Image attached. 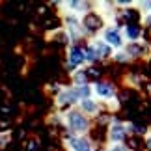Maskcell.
I'll use <instances>...</instances> for the list:
<instances>
[{
	"label": "cell",
	"instance_id": "6da1fadb",
	"mask_svg": "<svg viewBox=\"0 0 151 151\" xmlns=\"http://www.w3.org/2000/svg\"><path fill=\"white\" fill-rule=\"evenodd\" d=\"M93 129V119L82 114L78 108H73L63 114V131L75 136H90Z\"/></svg>",
	"mask_w": 151,
	"mask_h": 151
},
{
	"label": "cell",
	"instance_id": "7a4b0ae2",
	"mask_svg": "<svg viewBox=\"0 0 151 151\" xmlns=\"http://www.w3.org/2000/svg\"><path fill=\"white\" fill-rule=\"evenodd\" d=\"M60 26H62V30L65 32V36L69 37L71 43H80V39H82V41H88V34H86L82 17H78L75 13H67V11H62L60 13Z\"/></svg>",
	"mask_w": 151,
	"mask_h": 151
},
{
	"label": "cell",
	"instance_id": "3957f363",
	"mask_svg": "<svg viewBox=\"0 0 151 151\" xmlns=\"http://www.w3.org/2000/svg\"><path fill=\"white\" fill-rule=\"evenodd\" d=\"M63 67L69 75H73L78 69L88 67L86 63V52H84V41L82 43H71L65 47V62H63Z\"/></svg>",
	"mask_w": 151,
	"mask_h": 151
},
{
	"label": "cell",
	"instance_id": "277c9868",
	"mask_svg": "<svg viewBox=\"0 0 151 151\" xmlns=\"http://www.w3.org/2000/svg\"><path fill=\"white\" fill-rule=\"evenodd\" d=\"M52 99H54V108H56V112L65 114V112H69V110H73V108L78 106L80 95H78L77 88H75L73 84H69V86H63V88L58 91V93L52 97Z\"/></svg>",
	"mask_w": 151,
	"mask_h": 151
},
{
	"label": "cell",
	"instance_id": "5b68a950",
	"mask_svg": "<svg viewBox=\"0 0 151 151\" xmlns=\"http://www.w3.org/2000/svg\"><path fill=\"white\" fill-rule=\"evenodd\" d=\"M99 37L108 45V47H112L114 52L125 49V45H127V39L123 36V26L114 24V22H110V24H106L103 28L101 34H99Z\"/></svg>",
	"mask_w": 151,
	"mask_h": 151
},
{
	"label": "cell",
	"instance_id": "8992f818",
	"mask_svg": "<svg viewBox=\"0 0 151 151\" xmlns=\"http://www.w3.org/2000/svg\"><path fill=\"white\" fill-rule=\"evenodd\" d=\"M62 146L65 147V151H99L91 136H75L69 132H63Z\"/></svg>",
	"mask_w": 151,
	"mask_h": 151
},
{
	"label": "cell",
	"instance_id": "52a82bcc",
	"mask_svg": "<svg viewBox=\"0 0 151 151\" xmlns=\"http://www.w3.org/2000/svg\"><path fill=\"white\" fill-rule=\"evenodd\" d=\"M129 131H127V123L125 121L118 119L114 116L112 121H110V125L104 129V140H106V144H125L127 138H129Z\"/></svg>",
	"mask_w": 151,
	"mask_h": 151
},
{
	"label": "cell",
	"instance_id": "ba28073f",
	"mask_svg": "<svg viewBox=\"0 0 151 151\" xmlns=\"http://www.w3.org/2000/svg\"><path fill=\"white\" fill-rule=\"evenodd\" d=\"M93 86V97L97 101H101L103 104H106L108 101H112L118 97V86H116L112 80H106V78H99L95 82H91Z\"/></svg>",
	"mask_w": 151,
	"mask_h": 151
},
{
	"label": "cell",
	"instance_id": "9c48e42d",
	"mask_svg": "<svg viewBox=\"0 0 151 151\" xmlns=\"http://www.w3.org/2000/svg\"><path fill=\"white\" fill-rule=\"evenodd\" d=\"M56 8H60L58 11H67V13H75L78 17H86L91 13L95 8V2H88V0H67V2H54Z\"/></svg>",
	"mask_w": 151,
	"mask_h": 151
},
{
	"label": "cell",
	"instance_id": "30bf717a",
	"mask_svg": "<svg viewBox=\"0 0 151 151\" xmlns=\"http://www.w3.org/2000/svg\"><path fill=\"white\" fill-rule=\"evenodd\" d=\"M82 114H86L88 118H91V119H97L99 116L103 114V112H106L104 110V104L101 103V101H97L95 97H88V99H82L78 103V106H77Z\"/></svg>",
	"mask_w": 151,
	"mask_h": 151
},
{
	"label": "cell",
	"instance_id": "8fae6325",
	"mask_svg": "<svg viewBox=\"0 0 151 151\" xmlns=\"http://www.w3.org/2000/svg\"><path fill=\"white\" fill-rule=\"evenodd\" d=\"M125 50L132 60H142L147 54H151V45L146 43V39H144V41H136V43H127Z\"/></svg>",
	"mask_w": 151,
	"mask_h": 151
},
{
	"label": "cell",
	"instance_id": "7c38bea8",
	"mask_svg": "<svg viewBox=\"0 0 151 151\" xmlns=\"http://www.w3.org/2000/svg\"><path fill=\"white\" fill-rule=\"evenodd\" d=\"M123 36L127 39V43L144 41V26L140 24V22H134V24H125L123 26Z\"/></svg>",
	"mask_w": 151,
	"mask_h": 151
},
{
	"label": "cell",
	"instance_id": "4fadbf2b",
	"mask_svg": "<svg viewBox=\"0 0 151 151\" xmlns=\"http://www.w3.org/2000/svg\"><path fill=\"white\" fill-rule=\"evenodd\" d=\"M88 41H90V43H91V45H93V47L97 49L99 56L103 58V62L112 60V56H114V49H112V47H108V45L104 43L99 36H97V37H91V39H88Z\"/></svg>",
	"mask_w": 151,
	"mask_h": 151
},
{
	"label": "cell",
	"instance_id": "5bb4252c",
	"mask_svg": "<svg viewBox=\"0 0 151 151\" xmlns=\"http://www.w3.org/2000/svg\"><path fill=\"white\" fill-rule=\"evenodd\" d=\"M84 52H86V63H88V67H95L97 63H103V58L99 56L97 49L90 41H84Z\"/></svg>",
	"mask_w": 151,
	"mask_h": 151
},
{
	"label": "cell",
	"instance_id": "9a60e30c",
	"mask_svg": "<svg viewBox=\"0 0 151 151\" xmlns=\"http://www.w3.org/2000/svg\"><path fill=\"white\" fill-rule=\"evenodd\" d=\"M69 78H71V84L73 86H84V84H90V75H88V69H78V71H75L73 75H69Z\"/></svg>",
	"mask_w": 151,
	"mask_h": 151
},
{
	"label": "cell",
	"instance_id": "2e32d148",
	"mask_svg": "<svg viewBox=\"0 0 151 151\" xmlns=\"http://www.w3.org/2000/svg\"><path fill=\"white\" fill-rule=\"evenodd\" d=\"M127 131H129V134H134V136H146L149 132V127L134 123V121H127Z\"/></svg>",
	"mask_w": 151,
	"mask_h": 151
},
{
	"label": "cell",
	"instance_id": "e0dca14e",
	"mask_svg": "<svg viewBox=\"0 0 151 151\" xmlns=\"http://www.w3.org/2000/svg\"><path fill=\"white\" fill-rule=\"evenodd\" d=\"M112 62H114V63H119V65H125V63H131V62H132V58L127 54L125 49H121V50H116V52H114Z\"/></svg>",
	"mask_w": 151,
	"mask_h": 151
},
{
	"label": "cell",
	"instance_id": "ac0fdd59",
	"mask_svg": "<svg viewBox=\"0 0 151 151\" xmlns=\"http://www.w3.org/2000/svg\"><path fill=\"white\" fill-rule=\"evenodd\" d=\"M103 151H132L127 144H106V146L103 147Z\"/></svg>",
	"mask_w": 151,
	"mask_h": 151
},
{
	"label": "cell",
	"instance_id": "d6986e66",
	"mask_svg": "<svg viewBox=\"0 0 151 151\" xmlns=\"http://www.w3.org/2000/svg\"><path fill=\"white\" fill-rule=\"evenodd\" d=\"M136 8L142 15L151 13V0H142V2H136Z\"/></svg>",
	"mask_w": 151,
	"mask_h": 151
},
{
	"label": "cell",
	"instance_id": "ffe728a7",
	"mask_svg": "<svg viewBox=\"0 0 151 151\" xmlns=\"http://www.w3.org/2000/svg\"><path fill=\"white\" fill-rule=\"evenodd\" d=\"M39 140L37 138H30L26 144H24V151H39Z\"/></svg>",
	"mask_w": 151,
	"mask_h": 151
},
{
	"label": "cell",
	"instance_id": "44dd1931",
	"mask_svg": "<svg viewBox=\"0 0 151 151\" xmlns=\"http://www.w3.org/2000/svg\"><path fill=\"white\" fill-rule=\"evenodd\" d=\"M9 132L8 131H0V149H2V147H6V146H8V144H9Z\"/></svg>",
	"mask_w": 151,
	"mask_h": 151
},
{
	"label": "cell",
	"instance_id": "7402d4cb",
	"mask_svg": "<svg viewBox=\"0 0 151 151\" xmlns=\"http://www.w3.org/2000/svg\"><path fill=\"white\" fill-rule=\"evenodd\" d=\"M142 26H144V30H147L151 34V13L142 15Z\"/></svg>",
	"mask_w": 151,
	"mask_h": 151
},
{
	"label": "cell",
	"instance_id": "603a6c76",
	"mask_svg": "<svg viewBox=\"0 0 151 151\" xmlns=\"http://www.w3.org/2000/svg\"><path fill=\"white\" fill-rule=\"evenodd\" d=\"M144 149L151 151V132H147V134L144 136Z\"/></svg>",
	"mask_w": 151,
	"mask_h": 151
},
{
	"label": "cell",
	"instance_id": "cb8c5ba5",
	"mask_svg": "<svg viewBox=\"0 0 151 151\" xmlns=\"http://www.w3.org/2000/svg\"><path fill=\"white\" fill-rule=\"evenodd\" d=\"M149 132H151V127H149Z\"/></svg>",
	"mask_w": 151,
	"mask_h": 151
}]
</instances>
